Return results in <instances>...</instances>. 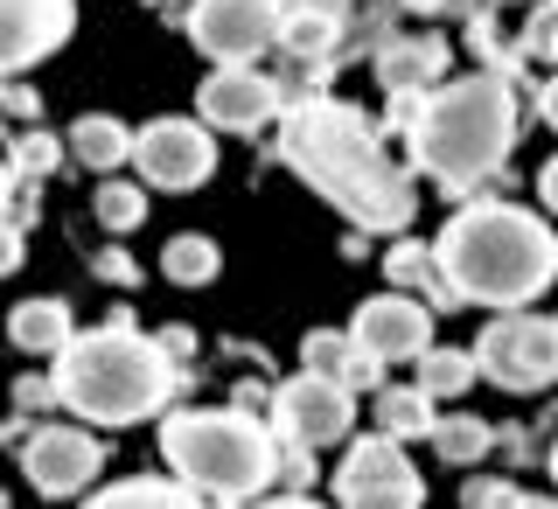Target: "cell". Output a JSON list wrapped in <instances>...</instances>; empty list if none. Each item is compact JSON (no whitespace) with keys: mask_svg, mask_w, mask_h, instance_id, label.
Listing matches in <instances>:
<instances>
[{"mask_svg":"<svg viewBox=\"0 0 558 509\" xmlns=\"http://www.w3.org/2000/svg\"><path fill=\"white\" fill-rule=\"evenodd\" d=\"M279 154H287V168L301 174L307 189H322L356 231L398 238L418 217L412 174L384 154V140L371 133V119H363L356 105H336V98L293 105V112L279 119Z\"/></svg>","mask_w":558,"mask_h":509,"instance_id":"6da1fadb","label":"cell"},{"mask_svg":"<svg viewBox=\"0 0 558 509\" xmlns=\"http://www.w3.org/2000/svg\"><path fill=\"white\" fill-rule=\"evenodd\" d=\"M440 272L475 307H523L558 279V238L517 203H468L440 231Z\"/></svg>","mask_w":558,"mask_h":509,"instance_id":"7a4b0ae2","label":"cell"},{"mask_svg":"<svg viewBox=\"0 0 558 509\" xmlns=\"http://www.w3.org/2000/svg\"><path fill=\"white\" fill-rule=\"evenodd\" d=\"M510 147H517V98L510 77H496V70L440 84L412 112V168H426L447 196H468L475 182H488L510 161Z\"/></svg>","mask_w":558,"mask_h":509,"instance_id":"3957f363","label":"cell"},{"mask_svg":"<svg viewBox=\"0 0 558 509\" xmlns=\"http://www.w3.org/2000/svg\"><path fill=\"white\" fill-rule=\"evenodd\" d=\"M182 363L161 349V336H133V322L84 328L77 342L57 356V398L77 419L98 426H140L174 398Z\"/></svg>","mask_w":558,"mask_h":509,"instance_id":"277c9868","label":"cell"},{"mask_svg":"<svg viewBox=\"0 0 558 509\" xmlns=\"http://www.w3.org/2000/svg\"><path fill=\"white\" fill-rule=\"evenodd\" d=\"M161 453L189 488H203L209 502H252L258 488L279 475V447L252 412L217 405V412H174L161 419Z\"/></svg>","mask_w":558,"mask_h":509,"instance_id":"5b68a950","label":"cell"},{"mask_svg":"<svg viewBox=\"0 0 558 509\" xmlns=\"http://www.w3.org/2000/svg\"><path fill=\"white\" fill-rule=\"evenodd\" d=\"M475 356H482V377L502 384V391H545V384H558V322L502 314V322L482 328Z\"/></svg>","mask_w":558,"mask_h":509,"instance_id":"8992f818","label":"cell"},{"mask_svg":"<svg viewBox=\"0 0 558 509\" xmlns=\"http://www.w3.org/2000/svg\"><path fill=\"white\" fill-rule=\"evenodd\" d=\"M182 28L209 63H252L287 35V0H196Z\"/></svg>","mask_w":558,"mask_h":509,"instance_id":"52a82bcc","label":"cell"},{"mask_svg":"<svg viewBox=\"0 0 558 509\" xmlns=\"http://www.w3.org/2000/svg\"><path fill=\"white\" fill-rule=\"evenodd\" d=\"M272 419H279V433H287L293 447H307V453H322V447H342V440H349V426H356V391H349L342 377H322V371H307V377L279 384V398H272Z\"/></svg>","mask_w":558,"mask_h":509,"instance_id":"ba28073f","label":"cell"},{"mask_svg":"<svg viewBox=\"0 0 558 509\" xmlns=\"http://www.w3.org/2000/svg\"><path fill=\"white\" fill-rule=\"evenodd\" d=\"M133 168L147 174L154 189H203L217 174V140H209V119H154L133 140Z\"/></svg>","mask_w":558,"mask_h":509,"instance_id":"9c48e42d","label":"cell"},{"mask_svg":"<svg viewBox=\"0 0 558 509\" xmlns=\"http://www.w3.org/2000/svg\"><path fill=\"white\" fill-rule=\"evenodd\" d=\"M98 440L84 426H43L22 440V475L35 496H77L84 482H98Z\"/></svg>","mask_w":558,"mask_h":509,"instance_id":"30bf717a","label":"cell"},{"mask_svg":"<svg viewBox=\"0 0 558 509\" xmlns=\"http://www.w3.org/2000/svg\"><path fill=\"white\" fill-rule=\"evenodd\" d=\"M349 336H356V349H371L377 363L426 356V349H433V301H412V293H377V301L356 307Z\"/></svg>","mask_w":558,"mask_h":509,"instance_id":"8fae6325","label":"cell"},{"mask_svg":"<svg viewBox=\"0 0 558 509\" xmlns=\"http://www.w3.org/2000/svg\"><path fill=\"white\" fill-rule=\"evenodd\" d=\"M70 28H77V0H0V63H8V77L57 57Z\"/></svg>","mask_w":558,"mask_h":509,"instance_id":"7c38bea8","label":"cell"},{"mask_svg":"<svg viewBox=\"0 0 558 509\" xmlns=\"http://www.w3.org/2000/svg\"><path fill=\"white\" fill-rule=\"evenodd\" d=\"M196 112L209 126H223V133H258L279 112V84L266 70H252V63H217L209 84L196 92Z\"/></svg>","mask_w":558,"mask_h":509,"instance_id":"4fadbf2b","label":"cell"},{"mask_svg":"<svg viewBox=\"0 0 558 509\" xmlns=\"http://www.w3.org/2000/svg\"><path fill=\"white\" fill-rule=\"evenodd\" d=\"M8 336H14V349H28V356H63L70 342H77V322H70V307L63 301H22L8 314Z\"/></svg>","mask_w":558,"mask_h":509,"instance_id":"5bb4252c","label":"cell"},{"mask_svg":"<svg viewBox=\"0 0 558 509\" xmlns=\"http://www.w3.org/2000/svg\"><path fill=\"white\" fill-rule=\"evenodd\" d=\"M84 509H209L203 488H189V482H154V475H133V482H112V488H98Z\"/></svg>","mask_w":558,"mask_h":509,"instance_id":"9a60e30c","label":"cell"},{"mask_svg":"<svg viewBox=\"0 0 558 509\" xmlns=\"http://www.w3.org/2000/svg\"><path fill=\"white\" fill-rule=\"evenodd\" d=\"M440 70H447V43H433V35H412V43H398V49L377 57V77L391 84V92H426Z\"/></svg>","mask_w":558,"mask_h":509,"instance_id":"2e32d148","label":"cell"},{"mask_svg":"<svg viewBox=\"0 0 558 509\" xmlns=\"http://www.w3.org/2000/svg\"><path fill=\"white\" fill-rule=\"evenodd\" d=\"M133 140L140 133H126L119 119H105V112H84L77 126H70V154H77L92 174H105V168H119V161H133Z\"/></svg>","mask_w":558,"mask_h":509,"instance_id":"e0dca14e","label":"cell"},{"mask_svg":"<svg viewBox=\"0 0 558 509\" xmlns=\"http://www.w3.org/2000/svg\"><path fill=\"white\" fill-rule=\"evenodd\" d=\"M377 433H391V440H418V433H440V419H433V391L426 384H412V391H377Z\"/></svg>","mask_w":558,"mask_h":509,"instance_id":"ac0fdd59","label":"cell"},{"mask_svg":"<svg viewBox=\"0 0 558 509\" xmlns=\"http://www.w3.org/2000/svg\"><path fill=\"white\" fill-rule=\"evenodd\" d=\"M161 272L174 279V287H209V279L223 272V252H217V238H203V231H182V238H168V252H161Z\"/></svg>","mask_w":558,"mask_h":509,"instance_id":"d6986e66","label":"cell"},{"mask_svg":"<svg viewBox=\"0 0 558 509\" xmlns=\"http://www.w3.org/2000/svg\"><path fill=\"white\" fill-rule=\"evenodd\" d=\"M279 43L293 49V57H322L328 43H336V8H322V0H287V35Z\"/></svg>","mask_w":558,"mask_h":509,"instance_id":"ffe728a7","label":"cell"},{"mask_svg":"<svg viewBox=\"0 0 558 509\" xmlns=\"http://www.w3.org/2000/svg\"><path fill=\"white\" fill-rule=\"evenodd\" d=\"M475 377H482L475 349H426V363H418V384H426L433 398H461Z\"/></svg>","mask_w":558,"mask_h":509,"instance_id":"44dd1931","label":"cell"},{"mask_svg":"<svg viewBox=\"0 0 558 509\" xmlns=\"http://www.w3.org/2000/svg\"><path fill=\"white\" fill-rule=\"evenodd\" d=\"M488 440H496V433H488V419H440V433H433V453H440V461H453V468H475L482 453H488Z\"/></svg>","mask_w":558,"mask_h":509,"instance_id":"7402d4cb","label":"cell"},{"mask_svg":"<svg viewBox=\"0 0 558 509\" xmlns=\"http://www.w3.org/2000/svg\"><path fill=\"white\" fill-rule=\"evenodd\" d=\"M92 209H98L105 231H140V217H147V196H140L133 182H98Z\"/></svg>","mask_w":558,"mask_h":509,"instance_id":"603a6c76","label":"cell"},{"mask_svg":"<svg viewBox=\"0 0 558 509\" xmlns=\"http://www.w3.org/2000/svg\"><path fill=\"white\" fill-rule=\"evenodd\" d=\"M426 502V482L405 475V482H377V488H356V496H342V509H418Z\"/></svg>","mask_w":558,"mask_h":509,"instance_id":"cb8c5ba5","label":"cell"},{"mask_svg":"<svg viewBox=\"0 0 558 509\" xmlns=\"http://www.w3.org/2000/svg\"><path fill=\"white\" fill-rule=\"evenodd\" d=\"M301 356H307V371H322V377H342L349 371V356H356V336H307L301 342Z\"/></svg>","mask_w":558,"mask_h":509,"instance_id":"d4e9b609","label":"cell"},{"mask_svg":"<svg viewBox=\"0 0 558 509\" xmlns=\"http://www.w3.org/2000/svg\"><path fill=\"white\" fill-rule=\"evenodd\" d=\"M63 161V147L49 133H28V140H14V168H28V174H49Z\"/></svg>","mask_w":558,"mask_h":509,"instance_id":"484cf974","label":"cell"},{"mask_svg":"<svg viewBox=\"0 0 558 509\" xmlns=\"http://www.w3.org/2000/svg\"><path fill=\"white\" fill-rule=\"evenodd\" d=\"M523 43H531L537 57H551V63H558V0H551V8H537V14H531V35H523Z\"/></svg>","mask_w":558,"mask_h":509,"instance_id":"4316f807","label":"cell"},{"mask_svg":"<svg viewBox=\"0 0 558 509\" xmlns=\"http://www.w3.org/2000/svg\"><path fill=\"white\" fill-rule=\"evenodd\" d=\"M517 496L502 482H468V509H510Z\"/></svg>","mask_w":558,"mask_h":509,"instance_id":"83f0119b","label":"cell"},{"mask_svg":"<svg viewBox=\"0 0 558 509\" xmlns=\"http://www.w3.org/2000/svg\"><path fill=\"white\" fill-rule=\"evenodd\" d=\"M35 398H57V377H49V384H43V377H22V391H14V405H22V412H28V405H35Z\"/></svg>","mask_w":558,"mask_h":509,"instance_id":"f1b7e54d","label":"cell"},{"mask_svg":"<svg viewBox=\"0 0 558 509\" xmlns=\"http://www.w3.org/2000/svg\"><path fill=\"white\" fill-rule=\"evenodd\" d=\"M537 196H545V209H558V154L545 161V174H537Z\"/></svg>","mask_w":558,"mask_h":509,"instance_id":"f546056e","label":"cell"},{"mask_svg":"<svg viewBox=\"0 0 558 509\" xmlns=\"http://www.w3.org/2000/svg\"><path fill=\"white\" fill-rule=\"evenodd\" d=\"M98 272H105V279H119V287H126V279H133V258H119V252H105V258H98Z\"/></svg>","mask_w":558,"mask_h":509,"instance_id":"4dcf8cb0","label":"cell"},{"mask_svg":"<svg viewBox=\"0 0 558 509\" xmlns=\"http://www.w3.org/2000/svg\"><path fill=\"white\" fill-rule=\"evenodd\" d=\"M161 349H168V356H174V363H182V356H189V349H196V336H189V328H168V336H161Z\"/></svg>","mask_w":558,"mask_h":509,"instance_id":"1f68e13d","label":"cell"},{"mask_svg":"<svg viewBox=\"0 0 558 509\" xmlns=\"http://www.w3.org/2000/svg\"><path fill=\"white\" fill-rule=\"evenodd\" d=\"M8 112H14V119H28V112H35V98H28V84H14V92H8Z\"/></svg>","mask_w":558,"mask_h":509,"instance_id":"d6a6232c","label":"cell"},{"mask_svg":"<svg viewBox=\"0 0 558 509\" xmlns=\"http://www.w3.org/2000/svg\"><path fill=\"white\" fill-rule=\"evenodd\" d=\"M537 112H545V126H558V77L545 84V98H537Z\"/></svg>","mask_w":558,"mask_h":509,"instance_id":"836d02e7","label":"cell"},{"mask_svg":"<svg viewBox=\"0 0 558 509\" xmlns=\"http://www.w3.org/2000/svg\"><path fill=\"white\" fill-rule=\"evenodd\" d=\"M510 509H558V502H545V496H517Z\"/></svg>","mask_w":558,"mask_h":509,"instance_id":"e575fe53","label":"cell"},{"mask_svg":"<svg viewBox=\"0 0 558 509\" xmlns=\"http://www.w3.org/2000/svg\"><path fill=\"white\" fill-rule=\"evenodd\" d=\"M266 509H322V502H301V496H287V502H266Z\"/></svg>","mask_w":558,"mask_h":509,"instance_id":"d590c367","label":"cell"},{"mask_svg":"<svg viewBox=\"0 0 558 509\" xmlns=\"http://www.w3.org/2000/svg\"><path fill=\"white\" fill-rule=\"evenodd\" d=\"M405 8H440V0H405Z\"/></svg>","mask_w":558,"mask_h":509,"instance_id":"8d00e7d4","label":"cell"},{"mask_svg":"<svg viewBox=\"0 0 558 509\" xmlns=\"http://www.w3.org/2000/svg\"><path fill=\"white\" fill-rule=\"evenodd\" d=\"M551 482H558V447H551Z\"/></svg>","mask_w":558,"mask_h":509,"instance_id":"74e56055","label":"cell"},{"mask_svg":"<svg viewBox=\"0 0 558 509\" xmlns=\"http://www.w3.org/2000/svg\"><path fill=\"white\" fill-rule=\"evenodd\" d=\"M147 8H161V0H147Z\"/></svg>","mask_w":558,"mask_h":509,"instance_id":"f35d334b","label":"cell"}]
</instances>
